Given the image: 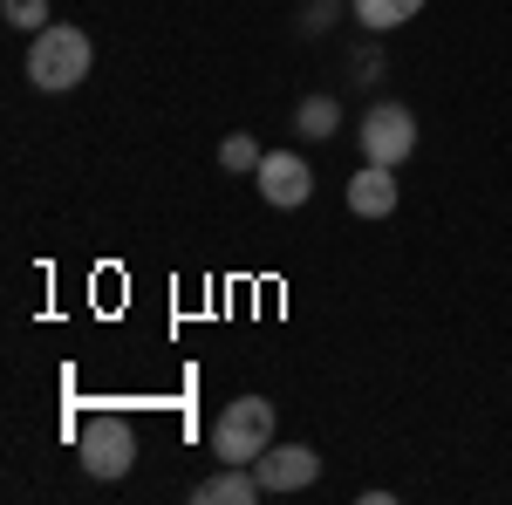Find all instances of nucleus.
Instances as JSON below:
<instances>
[{
    "instance_id": "obj_5",
    "label": "nucleus",
    "mask_w": 512,
    "mask_h": 505,
    "mask_svg": "<svg viewBox=\"0 0 512 505\" xmlns=\"http://www.w3.org/2000/svg\"><path fill=\"white\" fill-rule=\"evenodd\" d=\"M253 185H260L267 205L294 212V205H308V192H315V171H308V157H301V151H267V157H260V171H253Z\"/></svg>"
},
{
    "instance_id": "obj_11",
    "label": "nucleus",
    "mask_w": 512,
    "mask_h": 505,
    "mask_svg": "<svg viewBox=\"0 0 512 505\" xmlns=\"http://www.w3.org/2000/svg\"><path fill=\"white\" fill-rule=\"evenodd\" d=\"M0 14H7V28H28V35L48 28V0H0Z\"/></svg>"
},
{
    "instance_id": "obj_3",
    "label": "nucleus",
    "mask_w": 512,
    "mask_h": 505,
    "mask_svg": "<svg viewBox=\"0 0 512 505\" xmlns=\"http://www.w3.org/2000/svg\"><path fill=\"white\" fill-rule=\"evenodd\" d=\"M76 451H82V471L110 485V478H123V471L137 465V430L123 424V417H110V410L103 417H82Z\"/></svg>"
},
{
    "instance_id": "obj_9",
    "label": "nucleus",
    "mask_w": 512,
    "mask_h": 505,
    "mask_svg": "<svg viewBox=\"0 0 512 505\" xmlns=\"http://www.w3.org/2000/svg\"><path fill=\"white\" fill-rule=\"evenodd\" d=\"M417 7H424V0H355V21L376 28V35H390L403 21H417Z\"/></svg>"
},
{
    "instance_id": "obj_13",
    "label": "nucleus",
    "mask_w": 512,
    "mask_h": 505,
    "mask_svg": "<svg viewBox=\"0 0 512 505\" xmlns=\"http://www.w3.org/2000/svg\"><path fill=\"white\" fill-rule=\"evenodd\" d=\"M328 21H335V0H315V7L301 14V28H308V35H315V28H328Z\"/></svg>"
},
{
    "instance_id": "obj_10",
    "label": "nucleus",
    "mask_w": 512,
    "mask_h": 505,
    "mask_svg": "<svg viewBox=\"0 0 512 505\" xmlns=\"http://www.w3.org/2000/svg\"><path fill=\"white\" fill-rule=\"evenodd\" d=\"M335 123H342V103H335V96H308V103L294 110V130H301V137H328Z\"/></svg>"
},
{
    "instance_id": "obj_2",
    "label": "nucleus",
    "mask_w": 512,
    "mask_h": 505,
    "mask_svg": "<svg viewBox=\"0 0 512 505\" xmlns=\"http://www.w3.org/2000/svg\"><path fill=\"white\" fill-rule=\"evenodd\" d=\"M267 444H274V403L267 396H233L212 424V458L219 465H260Z\"/></svg>"
},
{
    "instance_id": "obj_8",
    "label": "nucleus",
    "mask_w": 512,
    "mask_h": 505,
    "mask_svg": "<svg viewBox=\"0 0 512 505\" xmlns=\"http://www.w3.org/2000/svg\"><path fill=\"white\" fill-rule=\"evenodd\" d=\"M192 499L198 505H253V499H260V471H253V465H219Z\"/></svg>"
},
{
    "instance_id": "obj_4",
    "label": "nucleus",
    "mask_w": 512,
    "mask_h": 505,
    "mask_svg": "<svg viewBox=\"0 0 512 505\" xmlns=\"http://www.w3.org/2000/svg\"><path fill=\"white\" fill-rule=\"evenodd\" d=\"M355 137H362V164H390V171H396L403 157L417 151V117H410L403 103H376V110L362 117Z\"/></svg>"
},
{
    "instance_id": "obj_12",
    "label": "nucleus",
    "mask_w": 512,
    "mask_h": 505,
    "mask_svg": "<svg viewBox=\"0 0 512 505\" xmlns=\"http://www.w3.org/2000/svg\"><path fill=\"white\" fill-rule=\"evenodd\" d=\"M260 144H253V137H226V144H219V164H226V171H260Z\"/></svg>"
},
{
    "instance_id": "obj_6",
    "label": "nucleus",
    "mask_w": 512,
    "mask_h": 505,
    "mask_svg": "<svg viewBox=\"0 0 512 505\" xmlns=\"http://www.w3.org/2000/svg\"><path fill=\"white\" fill-rule=\"evenodd\" d=\"M253 471H260V492H308L321 478V458L308 444H267Z\"/></svg>"
},
{
    "instance_id": "obj_7",
    "label": "nucleus",
    "mask_w": 512,
    "mask_h": 505,
    "mask_svg": "<svg viewBox=\"0 0 512 505\" xmlns=\"http://www.w3.org/2000/svg\"><path fill=\"white\" fill-rule=\"evenodd\" d=\"M349 212H355V219H390V212H396L390 164H362V171L349 178Z\"/></svg>"
},
{
    "instance_id": "obj_1",
    "label": "nucleus",
    "mask_w": 512,
    "mask_h": 505,
    "mask_svg": "<svg viewBox=\"0 0 512 505\" xmlns=\"http://www.w3.org/2000/svg\"><path fill=\"white\" fill-rule=\"evenodd\" d=\"M89 62H96L89 35L69 28V21H48L35 35V48H28V82H35L41 96H62V89H76L89 76Z\"/></svg>"
}]
</instances>
